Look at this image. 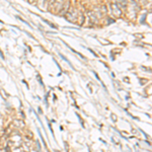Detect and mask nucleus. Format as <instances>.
Listing matches in <instances>:
<instances>
[]
</instances>
